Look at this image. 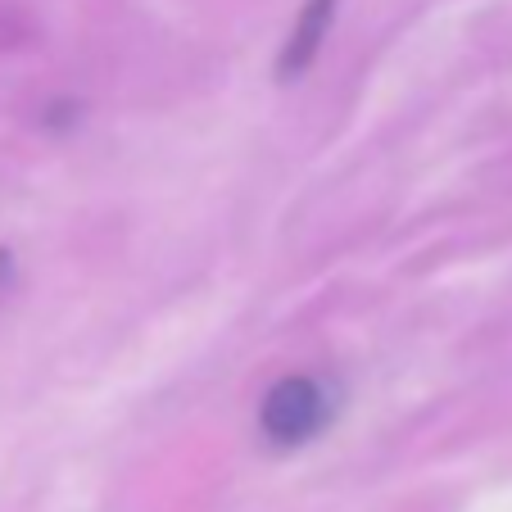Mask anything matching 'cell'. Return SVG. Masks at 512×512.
Segmentation results:
<instances>
[{
	"mask_svg": "<svg viewBox=\"0 0 512 512\" xmlns=\"http://www.w3.org/2000/svg\"><path fill=\"white\" fill-rule=\"evenodd\" d=\"M331 19H336V0H309L300 10V19H295V28H290L286 46H281V59H277L281 82L300 78L304 68L318 59L322 41H327V32H331Z\"/></svg>",
	"mask_w": 512,
	"mask_h": 512,
	"instance_id": "2",
	"label": "cell"
},
{
	"mask_svg": "<svg viewBox=\"0 0 512 512\" xmlns=\"http://www.w3.org/2000/svg\"><path fill=\"white\" fill-rule=\"evenodd\" d=\"M331 417H336V399L318 377H281L259 404L263 435L281 449L309 445L313 435L331 426Z\"/></svg>",
	"mask_w": 512,
	"mask_h": 512,
	"instance_id": "1",
	"label": "cell"
}]
</instances>
